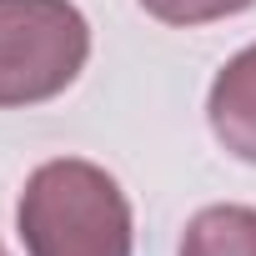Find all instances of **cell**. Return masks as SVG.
<instances>
[{"instance_id":"6","label":"cell","mask_w":256,"mask_h":256,"mask_svg":"<svg viewBox=\"0 0 256 256\" xmlns=\"http://www.w3.org/2000/svg\"><path fill=\"white\" fill-rule=\"evenodd\" d=\"M0 256H10V251H6V246H0Z\"/></svg>"},{"instance_id":"3","label":"cell","mask_w":256,"mask_h":256,"mask_svg":"<svg viewBox=\"0 0 256 256\" xmlns=\"http://www.w3.org/2000/svg\"><path fill=\"white\" fill-rule=\"evenodd\" d=\"M206 116H211V131L216 141L256 166V46H246L241 56H231L206 96Z\"/></svg>"},{"instance_id":"4","label":"cell","mask_w":256,"mask_h":256,"mask_svg":"<svg viewBox=\"0 0 256 256\" xmlns=\"http://www.w3.org/2000/svg\"><path fill=\"white\" fill-rule=\"evenodd\" d=\"M181 256H256V211L251 206H206L186 221Z\"/></svg>"},{"instance_id":"1","label":"cell","mask_w":256,"mask_h":256,"mask_svg":"<svg viewBox=\"0 0 256 256\" xmlns=\"http://www.w3.org/2000/svg\"><path fill=\"white\" fill-rule=\"evenodd\" d=\"M16 226L30 256H131L136 241L120 181L76 156L30 171Z\"/></svg>"},{"instance_id":"2","label":"cell","mask_w":256,"mask_h":256,"mask_svg":"<svg viewBox=\"0 0 256 256\" xmlns=\"http://www.w3.org/2000/svg\"><path fill=\"white\" fill-rule=\"evenodd\" d=\"M90 56V26L70 0H0V106L60 96Z\"/></svg>"},{"instance_id":"5","label":"cell","mask_w":256,"mask_h":256,"mask_svg":"<svg viewBox=\"0 0 256 256\" xmlns=\"http://www.w3.org/2000/svg\"><path fill=\"white\" fill-rule=\"evenodd\" d=\"M256 0H141V10L156 16L161 26H206V20H226L251 10Z\"/></svg>"}]
</instances>
